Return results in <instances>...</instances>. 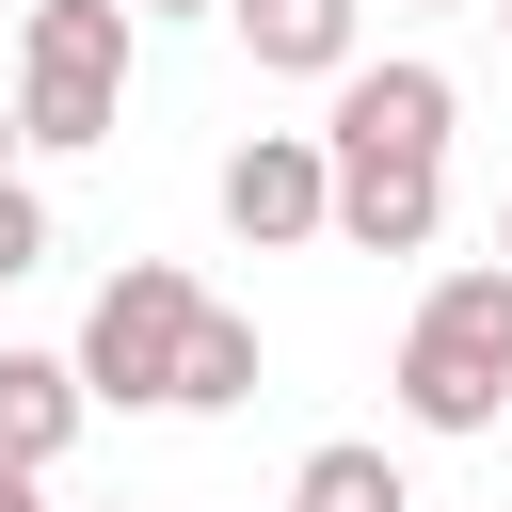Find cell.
Returning a JSON list of instances; mask_svg holds the SVG:
<instances>
[{
  "label": "cell",
  "instance_id": "obj_15",
  "mask_svg": "<svg viewBox=\"0 0 512 512\" xmlns=\"http://www.w3.org/2000/svg\"><path fill=\"white\" fill-rule=\"evenodd\" d=\"M128 16H208V0H128Z\"/></svg>",
  "mask_w": 512,
  "mask_h": 512
},
{
  "label": "cell",
  "instance_id": "obj_7",
  "mask_svg": "<svg viewBox=\"0 0 512 512\" xmlns=\"http://www.w3.org/2000/svg\"><path fill=\"white\" fill-rule=\"evenodd\" d=\"M80 416H96V400H80V368H64V352H0V464H32V480H48Z\"/></svg>",
  "mask_w": 512,
  "mask_h": 512
},
{
  "label": "cell",
  "instance_id": "obj_14",
  "mask_svg": "<svg viewBox=\"0 0 512 512\" xmlns=\"http://www.w3.org/2000/svg\"><path fill=\"white\" fill-rule=\"evenodd\" d=\"M0 176H16V96H0Z\"/></svg>",
  "mask_w": 512,
  "mask_h": 512
},
{
  "label": "cell",
  "instance_id": "obj_5",
  "mask_svg": "<svg viewBox=\"0 0 512 512\" xmlns=\"http://www.w3.org/2000/svg\"><path fill=\"white\" fill-rule=\"evenodd\" d=\"M320 192H336V160H320V128H256V144L224 160V224H240L256 256H288V240H320Z\"/></svg>",
  "mask_w": 512,
  "mask_h": 512
},
{
  "label": "cell",
  "instance_id": "obj_10",
  "mask_svg": "<svg viewBox=\"0 0 512 512\" xmlns=\"http://www.w3.org/2000/svg\"><path fill=\"white\" fill-rule=\"evenodd\" d=\"M288 512H416V496H400V464H384L368 432H336V448H304V480H288Z\"/></svg>",
  "mask_w": 512,
  "mask_h": 512
},
{
  "label": "cell",
  "instance_id": "obj_2",
  "mask_svg": "<svg viewBox=\"0 0 512 512\" xmlns=\"http://www.w3.org/2000/svg\"><path fill=\"white\" fill-rule=\"evenodd\" d=\"M112 112H128V0H32V32H16V144L80 160V144H112Z\"/></svg>",
  "mask_w": 512,
  "mask_h": 512
},
{
  "label": "cell",
  "instance_id": "obj_13",
  "mask_svg": "<svg viewBox=\"0 0 512 512\" xmlns=\"http://www.w3.org/2000/svg\"><path fill=\"white\" fill-rule=\"evenodd\" d=\"M496 272H512V192H496Z\"/></svg>",
  "mask_w": 512,
  "mask_h": 512
},
{
  "label": "cell",
  "instance_id": "obj_16",
  "mask_svg": "<svg viewBox=\"0 0 512 512\" xmlns=\"http://www.w3.org/2000/svg\"><path fill=\"white\" fill-rule=\"evenodd\" d=\"M496 16H512V0H496Z\"/></svg>",
  "mask_w": 512,
  "mask_h": 512
},
{
  "label": "cell",
  "instance_id": "obj_11",
  "mask_svg": "<svg viewBox=\"0 0 512 512\" xmlns=\"http://www.w3.org/2000/svg\"><path fill=\"white\" fill-rule=\"evenodd\" d=\"M16 272H48V192H32V176H0V288H16Z\"/></svg>",
  "mask_w": 512,
  "mask_h": 512
},
{
  "label": "cell",
  "instance_id": "obj_8",
  "mask_svg": "<svg viewBox=\"0 0 512 512\" xmlns=\"http://www.w3.org/2000/svg\"><path fill=\"white\" fill-rule=\"evenodd\" d=\"M224 16H240V48H256L272 80H336V64H352V16H368V0H224Z\"/></svg>",
  "mask_w": 512,
  "mask_h": 512
},
{
  "label": "cell",
  "instance_id": "obj_1",
  "mask_svg": "<svg viewBox=\"0 0 512 512\" xmlns=\"http://www.w3.org/2000/svg\"><path fill=\"white\" fill-rule=\"evenodd\" d=\"M400 416L416 432H496L512 416V272H448L416 320H400Z\"/></svg>",
  "mask_w": 512,
  "mask_h": 512
},
{
  "label": "cell",
  "instance_id": "obj_9",
  "mask_svg": "<svg viewBox=\"0 0 512 512\" xmlns=\"http://www.w3.org/2000/svg\"><path fill=\"white\" fill-rule=\"evenodd\" d=\"M240 400H256V320L192 304V336H176V384H160V416H240Z\"/></svg>",
  "mask_w": 512,
  "mask_h": 512
},
{
  "label": "cell",
  "instance_id": "obj_12",
  "mask_svg": "<svg viewBox=\"0 0 512 512\" xmlns=\"http://www.w3.org/2000/svg\"><path fill=\"white\" fill-rule=\"evenodd\" d=\"M0 512H48V480H32V464H0Z\"/></svg>",
  "mask_w": 512,
  "mask_h": 512
},
{
  "label": "cell",
  "instance_id": "obj_3",
  "mask_svg": "<svg viewBox=\"0 0 512 512\" xmlns=\"http://www.w3.org/2000/svg\"><path fill=\"white\" fill-rule=\"evenodd\" d=\"M192 304H208V288H192L176 256H128V272L96 288V320H80V352H64V368H80V400H128V416H160V384H176V336H192Z\"/></svg>",
  "mask_w": 512,
  "mask_h": 512
},
{
  "label": "cell",
  "instance_id": "obj_6",
  "mask_svg": "<svg viewBox=\"0 0 512 512\" xmlns=\"http://www.w3.org/2000/svg\"><path fill=\"white\" fill-rule=\"evenodd\" d=\"M432 224H448V160H336L320 192V240L352 256H432Z\"/></svg>",
  "mask_w": 512,
  "mask_h": 512
},
{
  "label": "cell",
  "instance_id": "obj_4",
  "mask_svg": "<svg viewBox=\"0 0 512 512\" xmlns=\"http://www.w3.org/2000/svg\"><path fill=\"white\" fill-rule=\"evenodd\" d=\"M320 160H448V64H336V128Z\"/></svg>",
  "mask_w": 512,
  "mask_h": 512
}]
</instances>
